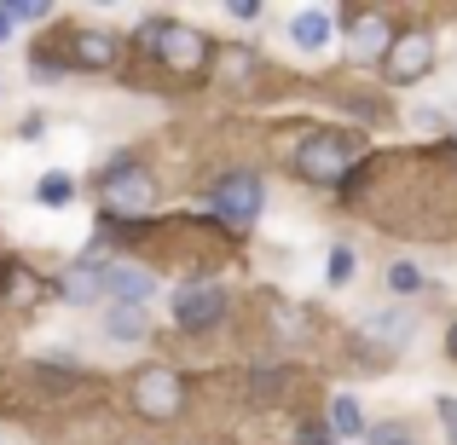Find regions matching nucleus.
I'll return each instance as SVG.
<instances>
[{
	"mask_svg": "<svg viewBox=\"0 0 457 445\" xmlns=\"http://www.w3.org/2000/svg\"><path fill=\"white\" fill-rule=\"evenodd\" d=\"M12 18H18V23H41V18H46V6H35V0H23V6H12Z\"/></svg>",
	"mask_w": 457,
	"mask_h": 445,
	"instance_id": "nucleus-21",
	"label": "nucleus"
},
{
	"mask_svg": "<svg viewBox=\"0 0 457 445\" xmlns=\"http://www.w3.org/2000/svg\"><path fill=\"white\" fill-rule=\"evenodd\" d=\"M365 335L400 347V342H411V318H405V312H370V318H365Z\"/></svg>",
	"mask_w": 457,
	"mask_h": 445,
	"instance_id": "nucleus-14",
	"label": "nucleus"
},
{
	"mask_svg": "<svg viewBox=\"0 0 457 445\" xmlns=\"http://www.w3.org/2000/svg\"><path fill=\"white\" fill-rule=\"evenodd\" d=\"M353 267H359V255L347 243H336L330 260H324V278H330V284H347V278H353Z\"/></svg>",
	"mask_w": 457,
	"mask_h": 445,
	"instance_id": "nucleus-19",
	"label": "nucleus"
},
{
	"mask_svg": "<svg viewBox=\"0 0 457 445\" xmlns=\"http://www.w3.org/2000/svg\"><path fill=\"white\" fill-rule=\"evenodd\" d=\"M394 41H400V29H394L388 12H359L347 53H353V64H377V58H388V53H394Z\"/></svg>",
	"mask_w": 457,
	"mask_h": 445,
	"instance_id": "nucleus-8",
	"label": "nucleus"
},
{
	"mask_svg": "<svg viewBox=\"0 0 457 445\" xmlns=\"http://www.w3.org/2000/svg\"><path fill=\"white\" fill-rule=\"evenodd\" d=\"M330 35H336L330 6H302L290 18V41L302 46V53H324V46H330Z\"/></svg>",
	"mask_w": 457,
	"mask_h": 445,
	"instance_id": "nucleus-9",
	"label": "nucleus"
},
{
	"mask_svg": "<svg viewBox=\"0 0 457 445\" xmlns=\"http://www.w3.org/2000/svg\"><path fill=\"white\" fill-rule=\"evenodd\" d=\"M232 18H237V23H255L261 6H255V0H232Z\"/></svg>",
	"mask_w": 457,
	"mask_h": 445,
	"instance_id": "nucleus-23",
	"label": "nucleus"
},
{
	"mask_svg": "<svg viewBox=\"0 0 457 445\" xmlns=\"http://www.w3.org/2000/svg\"><path fill=\"white\" fill-rule=\"evenodd\" d=\"M423 267H417V260H394V267H388V290L394 295H417V290H423Z\"/></svg>",
	"mask_w": 457,
	"mask_h": 445,
	"instance_id": "nucleus-18",
	"label": "nucleus"
},
{
	"mask_svg": "<svg viewBox=\"0 0 457 445\" xmlns=\"http://www.w3.org/2000/svg\"><path fill=\"white\" fill-rule=\"evenodd\" d=\"M295 168H302V179H312V185H336V179H347V145L330 134H312L295 151Z\"/></svg>",
	"mask_w": 457,
	"mask_h": 445,
	"instance_id": "nucleus-6",
	"label": "nucleus"
},
{
	"mask_svg": "<svg viewBox=\"0 0 457 445\" xmlns=\"http://www.w3.org/2000/svg\"><path fill=\"white\" fill-rule=\"evenodd\" d=\"M128 393H134V411L145 416V423H168V416L186 411V382H179V370H168V365H145L134 382H128Z\"/></svg>",
	"mask_w": 457,
	"mask_h": 445,
	"instance_id": "nucleus-1",
	"label": "nucleus"
},
{
	"mask_svg": "<svg viewBox=\"0 0 457 445\" xmlns=\"http://www.w3.org/2000/svg\"><path fill=\"white\" fill-rule=\"evenodd\" d=\"M452 156H457V151H452Z\"/></svg>",
	"mask_w": 457,
	"mask_h": 445,
	"instance_id": "nucleus-26",
	"label": "nucleus"
},
{
	"mask_svg": "<svg viewBox=\"0 0 457 445\" xmlns=\"http://www.w3.org/2000/svg\"><path fill=\"white\" fill-rule=\"evenodd\" d=\"M440 423H446V434L457 445V400H440Z\"/></svg>",
	"mask_w": 457,
	"mask_h": 445,
	"instance_id": "nucleus-22",
	"label": "nucleus"
},
{
	"mask_svg": "<svg viewBox=\"0 0 457 445\" xmlns=\"http://www.w3.org/2000/svg\"><path fill=\"white\" fill-rule=\"evenodd\" d=\"M12 23H18V18H12V6H0V41L12 35Z\"/></svg>",
	"mask_w": 457,
	"mask_h": 445,
	"instance_id": "nucleus-24",
	"label": "nucleus"
},
{
	"mask_svg": "<svg viewBox=\"0 0 457 445\" xmlns=\"http://www.w3.org/2000/svg\"><path fill=\"white\" fill-rule=\"evenodd\" d=\"M209 202H214V214H220L226 226H255V214H261V179L255 174H226V179H214V191H209Z\"/></svg>",
	"mask_w": 457,
	"mask_h": 445,
	"instance_id": "nucleus-5",
	"label": "nucleus"
},
{
	"mask_svg": "<svg viewBox=\"0 0 457 445\" xmlns=\"http://www.w3.org/2000/svg\"><path fill=\"white\" fill-rule=\"evenodd\" d=\"M446 353L457 358V318H452V330H446Z\"/></svg>",
	"mask_w": 457,
	"mask_h": 445,
	"instance_id": "nucleus-25",
	"label": "nucleus"
},
{
	"mask_svg": "<svg viewBox=\"0 0 457 445\" xmlns=\"http://www.w3.org/2000/svg\"><path fill=\"white\" fill-rule=\"evenodd\" d=\"M104 335H111V342H139V335H145V312L139 307H111Z\"/></svg>",
	"mask_w": 457,
	"mask_h": 445,
	"instance_id": "nucleus-15",
	"label": "nucleus"
},
{
	"mask_svg": "<svg viewBox=\"0 0 457 445\" xmlns=\"http://www.w3.org/2000/svg\"><path fill=\"white\" fill-rule=\"evenodd\" d=\"M226 318V290L220 284H179L174 290V324L186 335H203Z\"/></svg>",
	"mask_w": 457,
	"mask_h": 445,
	"instance_id": "nucleus-4",
	"label": "nucleus"
},
{
	"mask_svg": "<svg viewBox=\"0 0 457 445\" xmlns=\"http://www.w3.org/2000/svg\"><path fill=\"white\" fill-rule=\"evenodd\" d=\"M99 191H104V214H145L151 197H156L151 174L139 162H116L111 174L99 179Z\"/></svg>",
	"mask_w": 457,
	"mask_h": 445,
	"instance_id": "nucleus-3",
	"label": "nucleus"
},
{
	"mask_svg": "<svg viewBox=\"0 0 457 445\" xmlns=\"http://www.w3.org/2000/svg\"><path fill=\"white\" fill-rule=\"evenodd\" d=\"M156 278L139 267H104V295L116 301V307H139V301H151Z\"/></svg>",
	"mask_w": 457,
	"mask_h": 445,
	"instance_id": "nucleus-10",
	"label": "nucleus"
},
{
	"mask_svg": "<svg viewBox=\"0 0 457 445\" xmlns=\"http://www.w3.org/2000/svg\"><path fill=\"white\" fill-rule=\"evenodd\" d=\"M70 197H76V179H70L64 168H53V174H41V185H35V202H46V209H64Z\"/></svg>",
	"mask_w": 457,
	"mask_h": 445,
	"instance_id": "nucleus-16",
	"label": "nucleus"
},
{
	"mask_svg": "<svg viewBox=\"0 0 457 445\" xmlns=\"http://www.w3.org/2000/svg\"><path fill=\"white\" fill-rule=\"evenodd\" d=\"M70 64L76 70H111L116 64V35H104V29L70 35Z\"/></svg>",
	"mask_w": 457,
	"mask_h": 445,
	"instance_id": "nucleus-11",
	"label": "nucleus"
},
{
	"mask_svg": "<svg viewBox=\"0 0 457 445\" xmlns=\"http://www.w3.org/2000/svg\"><path fill=\"white\" fill-rule=\"evenodd\" d=\"M336 434H330V423H302L295 428V445H330Z\"/></svg>",
	"mask_w": 457,
	"mask_h": 445,
	"instance_id": "nucleus-20",
	"label": "nucleus"
},
{
	"mask_svg": "<svg viewBox=\"0 0 457 445\" xmlns=\"http://www.w3.org/2000/svg\"><path fill=\"white\" fill-rule=\"evenodd\" d=\"M330 434H336V440L365 434V405H359L353 393H336V400H330Z\"/></svg>",
	"mask_w": 457,
	"mask_h": 445,
	"instance_id": "nucleus-13",
	"label": "nucleus"
},
{
	"mask_svg": "<svg viewBox=\"0 0 457 445\" xmlns=\"http://www.w3.org/2000/svg\"><path fill=\"white\" fill-rule=\"evenodd\" d=\"M255 53H244V46H232V53H220V76L232 81V87H249V81H255Z\"/></svg>",
	"mask_w": 457,
	"mask_h": 445,
	"instance_id": "nucleus-17",
	"label": "nucleus"
},
{
	"mask_svg": "<svg viewBox=\"0 0 457 445\" xmlns=\"http://www.w3.org/2000/svg\"><path fill=\"white\" fill-rule=\"evenodd\" d=\"M382 70H388V81L394 87H411V81H423L428 70H435V41H428V35H400V41H394V53L382 58Z\"/></svg>",
	"mask_w": 457,
	"mask_h": 445,
	"instance_id": "nucleus-7",
	"label": "nucleus"
},
{
	"mask_svg": "<svg viewBox=\"0 0 457 445\" xmlns=\"http://www.w3.org/2000/svg\"><path fill=\"white\" fill-rule=\"evenodd\" d=\"M139 46L156 53L168 70H179V76H197V70L209 64V41H203L197 29H179V23H151V29L139 35Z\"/></svg>",
	"mask_w": 457,
	"mask_h": 445,
	"instance_id": "nucleus-2",
	"label": "nucleus"
},
{
	"mask_svg": "<svg viewBox=\"0 0 457 445\" xmlns=\"http://www.w3.org/2000/svg\"><path fill=\"white\" fill-rule=\"evenodd\" d=\"M58 290H64V301H99L104 295V267H99V260H76Z\"/></svg>",
	"mask_w": 457,
	"mask_h": 445,
	"instance_id": "nucleus-12",
	"label": "nucleus"
}]
</instances>
